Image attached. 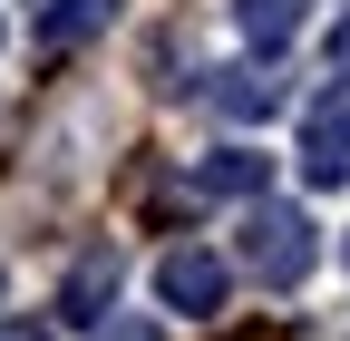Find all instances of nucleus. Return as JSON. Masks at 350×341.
<instances>
[{
  "label": "nucleus",
  "mask_w": 350,
  "mask_h": 341,
  "mask_svg": "<svg viewBox=\"0 0 350 341\" xmlns=\"http://www.w3.org/2000/svg\"><path fill=\"white\" fill-rule=\"evenodd\" d=\"M301 20H312V0H234V29L253 39V49H262V59H273V49H282V39L301 29Z\"/></svg>",
  "instance_id": "7"
},
{
  "label": "nucleus",
  "mask_w": 350,
  "mask_h": 341,
  "mask_svg": "<svg viewBox=\"0 0 350 341\" xmlns=\"http://www.w3.org/2000/svg\"><path fill=\"white\" fill-rule=\"evenodd\" d=\"M117 20V0H49V10H39V39H49V49H78V39H98Z\"/></svg>",
  "instance_id": "8"
},
{
  "label": "nucleus",
  "mask_w": 350,
  "mask_h": 341,
  "mask_svg": "<svg viewBox=\"0 0 350 341\" xmlns=\"http://www.w3.org/2000/svg\"><path fill=\"white\" fill-rule=\"evenodd\" d=\"M262 186H273V156H253V147H224L185 176V195H262Z\"/></svg>",
  "instance_id": "6"
},
{
  "label": "nucleus",
  "mask_w": 350,
  "mask_h": 341,
  "mask_svg": "<svg viewBox=\"0 0 350 341\" xmlns=\"http://www.w3.org/2000/svg\"><path fill=\"white\" fill-rule=\"evenodd\" d=\"M98 341H165L156 322H98Z\"/></svg>",
  "instance_id": "9"
},
{
  "label": "nucleus",
  "mask_w": 350,
  "mask_h": 341,
  "mask_svg": "<svg viewBox=\"0 0 350 341\" xmlns=\"http://www.w3.org/2000/svg\"><path fill=\"white\" fill-rule=\"evenodd\" d=\"M340 264H350V234H340Z\"/></svg>",
  "instance_id": "12"
},
{
  "label": "nucleus",
  "mask_w": 350,
  "mask_h": 341,
  "mask_svg": "<svg viewBox=\"0 0 350 341\" xmlns=\"http://www.w3.org/2000/svg\"><path fill=\"white\" fill-rule=\"evenodd\" d=\"M312 264H321V225L301 215V205H262L253 195V215H243V273L262 292H292Z\"/></svg>",
  "instance_id": "1"
},
{
  "label": "nucleus",
  "mask_w": 350,
  "mask_h": 341,
  "mask_svg": "<svg viewBox=\"0 0 350 341\" xmlns=\"http://www.w3.org/2000/svg\"><path fill=\"white\" fill-rule=\"evenodd\" d=\"M117 292H126V253L117 244H88L78 264H68V283H59V322L68 331H98L117 312Z\"/></svg>",
  "instance_id": "4"
},
{
  "label": "nucleus",
  "mask_w": 350,
  "mask_h": 341,
  "mask_svg": "<svg viewBox=\"0 0 350 341\" xmlns=\"http://www.w3.org/2000/svg\"><path fill=\"white\" fill-rule=\"evenodd\" d=\"M0 341H49V322H0Z\"/></svg>",
  "instance_id": "11"
},
{
  "label": "nucleus",
  "mask_w": 350,
  "mask_h": 341,
  "mask_svg": "<svg viewBox=\"0 0 350 341\" xmlns=\"http://www.w3.org/2000/svg\"><path fill=\"white\" fill-rule=\"evenodd\" d=\"M331 78H340V88H350V20L331 29Z\"/></svg>",
  "instance_id": "10"
},
{
  "label": "nucleus",
  "mask_w": 350,
  "mask_h": 341,
  "mask_svg": "<svg viewBox=\"0 0 350 341\" xmlns=\"http://www.w3.org/2000/svg\"><path fill=\"white\" fill-rule=\"evenodd\" d=\"M156 292H165V312H185V322H214V312H224V292H234V273H224V253H204V244H175L165 264H156Z\"/></svg>",
  "instance_id": "2"
},
{
  "label": "nucleus",
  "mask_w": 350,
  "mask_h": 341,
  "mask_svg": "<svg viewBox=\"0 0 350 341\" xmlns=\"http://www.w3.org/2000/svg\"><path fill=\"white\" fill-rule=\"evenodd\" d=\"M301 186H350V88L312 98L301 117Z\"/></svg>",
  "instance_id": "5"
},
{
  "label": "nucleus",
  "mask_w": 350,
  "mask_h": 341,
  "mask_svg": "<svg viewBox=\"0 0 350 341\" xmlns=\"http://www.w3.org/2000/svg\"><path fill=\"white\" fill-rule=\"evenodd\" d=\"M282 98H292V88H282L273 59H243V68H214V78H204V108L224 117V127H273Z\"/></svg>",
  "instance_id": "3"
}]
</instances>
